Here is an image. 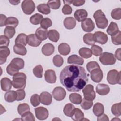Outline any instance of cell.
<instances>
[{
  "label": "cell",
  "instance_id": "6da1fadb",
  "mask_svg": "<svg viewBox=\"0 0 121 121\" xmlns=\"http://www.w3.org/2000/svg\"><path fill=\"white\" fill-rule=\"evenodd\" d=\"M88 74L85 69L78 65L66 66L60 72V79L61 84L69 92H78L88 81Z\"/></svg>",
  "mask_w": 121,
  "mask_h": 121
},
{
  "label": "cell",
  "instance_id": "7a4b0ae2",
  "mask_svg": "<svg viewBox=\"0 0 121 121\" xmlns=\"http://www.w3.org/2000/svg\"><path fill=\"white\" fill-rule=\"evenodd\" d=\"M26 76L24 73L18 72L13 76L12 85L16 89H24L26 86Z\"/></svg>",
  "mask_w": 121,
  "mask_h": 121
},
{
  "label": "cell",
  "instance_id": "3957f363",
  "mask_svg": "<svg viewBox=\"0 0 121 121\" xmlns=\"http://www.w3.org/2000/svg\"><path fill=\"white\" fill-rule=\"evenodd\" d=\"M93 17L98 28L104 29L107 26L108 21L102 10L98 9L96 10L94 13Z\"/></svg>",
  "mask_w": 121,
  "mask_h": 121
},
{
  "label": "cell",
  "instance_id": "277c9868",
  "mask_svg": "<svg viewBox=\"0 0 121 121\" xmlns=\"http://www.w3.org/2000/svg\"><path fill=\"white\" fill-rule=\"evenodd\" d=\"M121 71H118L116 69L110 70L107 73V80L108 82L111 85H115L116 84H121Z\"/></svg>",
  "mask_w": 121,
  "mask_h": 121
},
{
  "label": "cell",
  "instance_id": "5b68a950",
  "mask_svg": "<svg viewBox=\"0 0 121 121\" xmlns=\"http://www.w3.org/2000/svg\"><path fill=\"white\" fill-rule=\"evenodd\" d=\"M99 60L104 65H113L116 62V58L112 53L104 52L100 55Z\"/></svg>",
  "mask_w": 121,
  "mask_h": 121
},
{
  "label": "cell",
  "instance_id": "8992f818",
  "mask_svg": "<svg viewBox=\"0 0 121 121\" xmlns=\"http://www.w3.org/2000/svg\"><path fill=\"white\" fill-rule=\"evenodd\" d=\"M35 4L32 0H25L22 2L21 8L25 14H31L35 10Z\"/></svg>",
  "mask_w": 121,
  "mask_h": 121
},
{
  "label": "cell",
  "instance_id": "52a82bcc",
  "mask_svg": "<svg viewBox=\"0 0 121 121\" xmlns=\"http://www.w3.org/2000/svg\"><path fill=\"white\" fill-rule=\"evenodd\" d=\"M84 98L87 100L93 101L95 98V93L94 90V86L91 84H88L82 90Z\"/></svg>",
  "mask_w": 121,
  "mask_h": 121
},
{
  "label": "cell",
  "instance_id": "ba28073f",
  "mask_svg": "<svg viewBox=\"0 0 121 121\" xmlns=\"http://www.w3.org/2000/svg\"><path fill=\"white\" fill-rule=\"evenodd\" d=\"M53 97L57 101H60L63 100L66 95L65 89L60 86H57L54 88L52 92Z\"/></svg>",
  "mask_w": 121,
  "mask_h": 121
},
{
  "label": "cell",
  "instance_id": "9c48e42d",
  "mask_svg": "<svg viewBox=\"0 0 121 121\" xmlns=\"http://www.w3.org/2000/svg\"><path fill=\"white\" fill-rule=\"evenodd\" d=\"M90 77L92 81L95 83L100 82L103 78V73L100 68H96L90 72Z\"/></svg>",
  "mask_w": 121,
  "mask_h": 121
},
{
  "label": "cell",
  "instance_id": "30bf717a",
  "mask_svg": "<svg viewBox=\"0 0 121 121\" xmlns=\"http://www.w3.org/2000/svg\"><path fill=\"white\" fill-rule=\"evenodd\" d=\"M36 117L39 120H44L46 119L49 116L48 110L45 107L40 106L35 109Z\"/></svg>",
  "mask_w": 121,
  "mask_h": 121
},
{
  "label": "cell",
  "instance_id": "8fae6325",
  "mask_svg": "<svg viewBox=\"0 0 121 121\" xmlns=\"http://www.w3.org/2000/svg\"><path fill=\"white\" fill-rule=\"evenodd\" d=\"M93 35L95 41L101 44H105L108 41L107 35L103 32L96 31Z\"/></svg>",
  "mask_w": 121,
  "mask_h": 121
},
{
  "label": "cell",
  "instance_id": "7c38bea8",
  "mask_svg": "<svg viewBox=\"0 0 121 121\" xmlns=\"http://www.w3.org/2000/svg\"><path fill=\"white\" fill-rule=\"evenodd\" d=\"M81 27L84 31L90 32L92 31L95 28V24L93 20L90 18H86L83 21L81 24Z\"/></svg>",
  "mask_w": 121,
  "mask_h": 121
},
{
  "label": "cell",
  "instance_id": "4fadbf2b",
  "mask_svg": "<svg viewBox=\"0 0 121 121\" xmlns=\"http://www.w3.org/2000/svg\"><path fill=\"white\" fill-rule=\"evenodd\" d=\"M40 103L45 105H50L52 102V96L48 92H43L40 95Z\"/></svg>",
  "mask_w": 121,
  "mask_h": 121
},
{
  "label": "cell",
  "instance_id": "5bb4252c",
  "mask_svg": "<svg viewBox=\"0 0 121 121\" xmlns=\"http://www.w3.org/2000/svg\"><path fill=\"white\" fill-rule=\"evenodd\" d=\"M44 78L45 81L50 84L55 83L56 81V76L54 70L52 69H48L44 73Z\"/></svg>",
  "mask_w": 121,
  "mask_h": 121
},
{
  "label": "cell",
  "instance_id": "9a60e30c",
  "mask_svg": "<svg viewBox=\"0 0 121 121\" xmlns=\"http://www.w3.org/2000/svg\"><path fill=\"white\" fill-rule=\"evenodd\" d=\"M42 41L40 40L35 34H32L29 35L27 37V43L32 47H37L41 43Z\"/></svg>",
  "mask_w": 121,
  "mask_h": 121
},
{
  "label": "cell",
  "instance_id": "2e32d148",
  "mask_svg": "<svg viewBox=\"0 0 121 121\" xmlns=\"http://www.w3.org/2000/svg\"><path fill=\"white\" fill-rule=\"evenodd\" d=\"M75 19L78 22H82L86 19L88 16L87 12L84 9H79L76 10L74 14Z\"/></svg>",
  "mask_w": 121,
  "mask_h": 121
},
{
  "label": "cell",
  "instance_id": "e0dca14e",
  "mask_svg": "<svg viewBox=\"0 0 121 121\" xmlns=\"http://www.w3.org/2000/svg\"><path fill=\"white\" fill-rule=\"evenodd\" d=\"M84 62V60L82 57L75 54L69 56L67 59V62L69 64L82 65L83 64Z\"/></svg>",
  "mask_w": 121,
  "mask_h": 121
},
{
  "label": "cell",
  "instance_id": "ac0fdd59",
  "mask_svg": "<svg viewBox=\"0 0 121 121\" xmlns=\"http://www.w3.org/2000/svg\"><path fill=\"white\" fill-rule=\"evenodd\" d=\"M10 54L9 48L5 46H0V64H2L6 62L7 57Z\"/></svg>",
  "mask_w": 121,
  "mask_h": 121
},
{
  "label": "cell",
  "instance_id": "d6986e66",
  "mask_svg": "<svg viewBox=\"0 0 121 121\" xmlns=\"http://www.w3.org/2000/svg\"><path fill=\"white\" fill-rule=\"evenodd\" d=\"M110 87L108 85L99 84L96 87V92L101 95H105L110 92Z\"/></svg>",
  "mask_w": 121,
  "mask_h": 121
},
{
  "label": "cell",
  "instance_id": "ffe728a7",
  "mask_svg": "<svg viewBox=\"0 0 121 121\" xmlns=\"http://www.w3.org/2000/svg\"><path fill=\"white\" fill-rule=\"evenodd\" d=\"M1 89L4 91H9L12 87V81L8 78H3L0 80Z\"/></svg>",
  "mask_w": 121,
  "mask_h": 121
},
{
  "label": "cell",
  "instance_id": "44dd1931",
  "mask_svg": "<svg viewBox=\"0 0 121 121\" xmlns=\"http://www.w3.org/2000/svg\"><path fill=\"white\" fill-rule=\"evenodd\" d=\"M54 52V46L51 43H47L42 48V52L45 56H50Z\"/></svg>",
  "mask_w": 121,
  "mask_h": 121
},
{
  "label": "cell",
  "instance_id": "7402d4cb",
  "mask_svg": "<svg viewBox=\"0 0 121 121\" xmlns=\"http://www.w3.org/2000/svg\"><path fill=\"white\" fill-rule=\"evenodd\" d=\"M48 30L41 27L38 28L35 31V35L41 41L46 40L48 37Z\"/></svg>",
  "mask_w": 121,
  "mask_h": 121
},
{
  "label": "cell",
  "instance_id": "603a6c76",
  "mask_svg": "<svg viewBox=\"0 0 121 121\" xmlns=\"http://www.w3.org/2000/svg\"><path fill=\"white\" fill-rule=\"evenodd\" d=\"M63 25L66 28L68 29H72L76 26V21L75 19L72 17H67L63 21Z\"/></svg>",
  "mask_w": 121,
  "mask_h": 121
},
{
  "label": "cell",
  "instance_id": "cb8c5ba5",
  "mask_svg": "<svg viewBox=\"0 0 121 121\" xmlns=\"http://www.w3.org/2000/svg\"><path fill=\"white\" fill-rule=\"evenodd\" d=\"M58 51L62 55H67L70 52V47L67 43H61L58 46Z\"/></svg>",
  "mask_w": 121,
  "mask_h": 121
},
{
  "label": "cell",
  "instance_id": "d4e9b609",
  "mask_svg": "<svg viewBox=\"0 0 121 121\" xmlns=\"http://www.w3.org/2000/svg\"><path fill=\"white\" fill-rule=\"evenodd\" d=\"M17 94L16 91L14 90L8 91L4 95V99L9 103H12L17 100Z\"/></svg>",
  "mask_w": 121,
  "mask_h": 121
},
{
  "label": "cell",
  "instance_id": "484cf974",
  "mask_svg": "<svg viewBox=\"0 0 121 121\" xmlns=\"http://www.w3.org/2000/svg\"><path fill=\"white\" fill-rule=\"evenodd\" d=\"M119 31V30L117 24L115 22L113 21H112L110 23L109 26L106 30L107 34L111 36L116 35L117 33H118Z\"/></svg>",
  "mask_w": 121,
  "mask_h": 121
},
{
  "label": "cell",
  "instance_id": "4316f807",
  "mask_svg": "<svg viewBox=\"0 0 121 121\" xmlns=\"http://www.w3.org/2000/svg\"><path fill=\"white\" fill-rule=\"evenodd\" d=\"M93 112L94 114L98 117L104 112V106L103 104L100 103H96L93 106Z\"/></svg>",
  "mask_w": 121,
  "mask_h": 121
},
{
  "label": "cell",
  "instance_id": "83f0119b",
  "mask_svg": "<svg viewBox=\"0 0 121 121\" xmlns=\"http://www.w3.org/2000/svg\"><path fill=\"white\" fill-rule=\"evenodd\" d=\"M75 106L70 103L66 104L63 108V112L65 115L71 117L75 111Z\"/></svg>",
  "mask_w": 121,
  "mask_h": 121
},
{
  "label": "cell",
  "instance_id": "f1b7e54d",
  "mask_svg": "<svg viewBox=\"0 0 121 121\" xmlns=\"http://www.w3.org/2000/svg\"><path fill=\"white\" fill-rule=\"evenodd\" d=\"M19 70V69L17 66L11 62L9 64V65L7 66L6 68L7 73L10 76H13L15 74L17 73Z\"/></svg>",
  "mask_w": 121,
  "mask_h": 121
},
{
  "label": "cell",
  "instance_id": "f546056e",
  "mask_svg": "<svg viewBox=\"0 0 121 121\" xmlns=\"http://www.w3.org/2000/svg\"><path fill=\"white\" fill-rule=\"evenodd\" d=\"M48 37L49 39L53 42H57L60 38L59 32L55 29H51L48 31Z\"/></svg>",
  "mask_w": 121,
  "mask_h": 121
},
{
  "label": "cell",
  "instance_id": "4dcf8cb0",
  "mask_svg": "<svg viewBox=\"0 0 121 121\" xmlns=\"http://www.w3.org/2000/svg\"><path fill=\"white\" fill-rule=\"evenodd\" d=\"M27 36L24 34L21 33L19 34L16 37L15 43L16 44H21L24 46H26L27 43Z\"/></svg>",
  "mask_w": 121,
  "mask_h": 121
},
{
  "label": "cell",
  "instance_id": "1f68e13d",
  "mask_svg": "<svg viewBox=\"0 0 121 121\" xmlns=\"http://www.w3.org/2000/svg\"><path fill=\"white\" fill-rule=\"evenodd\" d=\"M14 52L18 55H25L27 53V50L25 46L21 44H16L13 46Z\"/></svg>",
  "mask_w": 121,
  "mask_h": 121
},
{
  "label": "cell",
  "instance_id": "d6a6232c",
  "mask_svg": "<svg viewBox=\"0 0 121 121\" xmlns=\"http://www.w3.org/2000/svg\"><path fill=\"white\" fill-rule=\"evenodd\" d=\"M78 53L82 58L85 59L89 58L92 57V55L91 49L86 47H82L80 48L78 51Z\"/></svg>",
  "mask_w": 121,
  "mask_h": 121
},
{
  "label": "cell",
  "instance_id": "836d02e7",
  "mask_svg": "<svg viewBox=\"0 0 121 121\" xmlns=\"http://www.w3.org/2000/svg\"><path fill=\"white\" fill-rule=\"evenodd\" d=\"M71 118L74 121H82L84 118V114L80 109L75 108L74 114Z\"/></svg>",
  "mask_w": 121,
  "mask_h": 121
},
{
  "label": "cell",
  "instance_id": "e575fe53",
  "mask_svg": "<svg viewBox=\"0 0 121 121\" xmlns=\"http://www.w3.org/2000/svg\"><path fill=\"white\" fill-rule=\"evenodd\" d=\"M83 39L84 42L89 45H93L95 43L94 38L93 34L92 33H87L85 34L83 36Z\"/></svg>",
  "mask_w": 121,
  "mask_h": 121
},
{
  "label": "cell",
  "instance_id": "d590c367",
  "mask_svg": "<svg viewBox=\"0 0 121 121\" xmlns=\"http://www.w3.org/2000/svg\"><path fill=\"white\" fill-rule=\"evenodd\" d=\"M69 99L71 102L76 104H80L82 101L81 95L77 93L70 94L69 96Z\"/></svg>",
  "mask_w": 121,
  "mask_h": 121
},
{
  "label": "cell",
  "instance_id": "8d00e7d4",
  "mask_svg": "<svg viewBox=\"0 0 121 121\" xmlns=\"http://www.w3.org/2000/svg\"><path fill=\"white\" fill-rule=\"evenodd\" d=\"M43 19V16L41 14L36 13L30 17L29 21L32 24L37 25L40 24L41 21Z\"/></svg>",
  "mask_w": 121,
  "mask_h": 121
},
{
  "label": "cell",
  "instance_id": "74e56055",
  "mask_svg": "<svg viewBox=\"0 0 121 121\" xmlns=\"http://www.w3.org/2000/svg\"><path fill=\"white\" fill-rule=\"evenodd\" d=\"M38 11L43 14L47 15L51 12L50 8L47 4H40L37 6Z\"/></svg>",
  "mask_w": 121,
  "mask_h": 121
},
{
  "label": "cell",
  "instance_id": "f35d334b",
  "mask_svg": "<svg viewBox=\"0 0 121 121\" xmlns=\"http://www.w3.org/2000/svg\"><path fill=\"white\" fill-rule=\"evenodd\" d=\"M112 113L116 117H119L121 115V103H116L113 104L111 108Z\"/></svg>",
  "mask_w": 121,
  "mask_h": 121
},
{
  "label": "cell",
  "instance_id": "ab89813d",
  "mask_svg": "<svg viewBox=\"0 0 121 121\" xmlns=\"http://www.w3.org/2000/svg\"><path fill=\"white\" fill-rule=\"evenodd\" d=\"M18 20L16 17H10L7 18L5 26H10L15 28L18 26Z\"/></svg>",
  "mask_w": 121,
  "mask_h": 121
},
{
  "label": "cell",
  "instance_id": "60d3db41",
  "mask_svg": "<svg viewBox=\"0 0 121 121\" xmlns=\"http://www.w3.org/2000/svg\"><path fill=\"white\" fill-rule=\"evenodd\" d=\"M30 111V107L27 104L23 103L19 104L17 107V112L21 116L24 113Z\"/></svg>",
  "mask_w": 121,
  "mask_h": 121
},
{
  "label": "cell",
  "instance_id": "b9f144b4",
  "mask_svg": "<svg viewBox=\"0 0 121 121\" xmlns=\"http://www.w3.org/2000/svg\"><path fill=\"white\" fill-rule=\"evenodd\" d=\"M15 33L16 30L15 28L10 26H7L4 31V35L7 36L9 38H12L15 35Z\"/></svg>",
  "mask_w": 121,
  "mask_h": 121
},
{
  "label": "cell",
  "instance_id": "7bdbcfd3",
  "mask_svg": "<svg viewBox=\"0 0 121 121\" xmlns=\"http://www.w3.org/2000/svg\"><path fill=\"white\" fill-rule=\"evenodd\" d=\"M93 102L92 101L88 100L85 98H83L80 103V105L82 108L85 110H89L93 106Z\"/></svg>",
  "mask_w": 121,
  "mask_h": 121
},
{
  "label": "cell",
  "instance_id": "ee69618b",
  "mask_svg": "<svg viewBox=\"0 0 121 121\" xmlns=\"http://www.w3.org/2000/svg\"><path fill=\"white\" fill-rule=\"evenodd\" d=\"M52 62L54 66L57 67H61L64 62L63 58L60 55H55L52 59Z\"/></svg>",
  "mask_w": 121,
  "mask_h": 121
},
{
  "label": "cell",
  "instance_id": "f6af8a7d",
  "mask_svg": "<svg viewBox=\"0 0 121 121\" xmlns=\"http://www.w3.org/2000/svg\"><path fill=\"white\" fill-rule=\"evenodd\" d=\"M43 68L41 65L36 66L33 69L34 75L37 78H42L43 77Z\"/></svg>",
  "mask_w": 121,
  "mask_h": 121
},
{
  "label": "cell",
  "instance_id": "bcb514c9",
  "mask_svg": "<svg viewBox=\"0 0 121 121\" xmlns=\"http://www.w3.org/2000/svg\"><path fill=\"white\" fill-rule=\"evenodd\" d=\"M41 27L47 29L52 26V21L49 18L45 17L43 18L40 23Z\"/></svg>",
  "mask_w": 121,
  "mask_h": 121
},
{
  "label": "cell",
  "instance_id": "7dc6e473",
  "mask_svg": "<svg viewBox=\"0 0 121 121\" xmlns=\"http://www.w3.org/2000/svg\"><path fill=\"white\" fill-rule=\"evenodd\" d=\"M21 120L25 121H35V118L33 113L30 111H28L21 115Z\"/></svg>",
  "mask_w": 121,
  "mask_h": 121
},
{
  "label": "cell",
  "instance_id": "c3c4849f",
  "mask_svg": "<svg viewBox=\"0 0 121 121\" xmlns=\"http://www.w3.org/2000/svg\"><path fill=\"white\" fill-rule=\"evenodd\" d=\"M112 18L116 20H120L121 18V9L118 8L113 9L111 13Z\"/></svg>",
  "mask_w": 121,
  "mask_h": 121
},
{
  "label": "cell",
  "instance_id": "681fc988",
  "mask_svg": "<svg viewBox=\"0 0 121 121\" xmlns=\"http://www.w3.org/2000/svg\"><path fill=\"white\" fill-rule=\"evenodd\" d=\"M91 51L94 55L95 56H98L102 53L103 49L101 47L97 45L94 44L91 47Z\"/></svg>",
  "mask_w": 121,
  "mask_h": 121
},
{
  "label": "cell",
  "instance_id": "f907efd6",
  "mask_svg": "<svg viewBox=\"0 0 121 121\" xmlns=\"http://www.w3.org/2000/svg\"><path fill=\"white\" fill-rule=\"evenodd\" d=\"M11 62L17 65L19 69H22L24 67V65H25L24 61L21 58H15L12 60L11 61Z\"/></svg>",
  "mask_w": 121,
  "mask_h": 121
},
{
  "label": "cell",
  "instance_id": "816d5d0a",
  "mask_svg": "<svg viewBox=\"0 0 121 121\" xmlns=\"http://www.w3.org/2000/svg\"><path fill=\"white\" fill-rule=\"evenodd\" d=\"M30 102L34 107H36L40 104V97L37 94L33 95L30 98Z\"/></svg>",
  "mask_w": 121,
  "mask_h": 121
},
{
  "label": "cell",
  "instance_id": "f5cc1de1",
  "mask_svg": "<svg viewBox=\"0 0 121 121\" xmlns=\"http://www.w3.org/2000/svg\"><path fill=\"white\" fill-rule=\"evenodd\" d=\"M47 4L51 9H57L60 7L61 3L60 0H49L47 2Z\"/></svg>",
  "mask_w": 121,
  "mask_h": 121
},
{
  "label": "cell",
  "instance_id": "db71d44e",
  "mask_svg": "<svg viewBox=\"0 0 121 121\" xmlns=\"http://www.w3.org/2000/svg\"><path fill=\"white\" fill-rule=\"evenodd\" d=\"M121 32L119 31L116 35L111 36V39L112 43L115 45H120L121 44Z\"/></svg>",
  "mask_w": 121,
  "mask_h": 121
},
{
  "label": "cell",
  "instance_id": "11a10c76",
  "mask_svg": "<svg viewBox=\"0 0 121 121\" xmlns=\"http://www.w3.org/2000/svg\"><path fill=\"white\" fill-rule=\"evenodd\" d=\"M86 69L88 72H90L93 69H96V68H100V66L98 64L96 61H92L88 62L86 64Z\"/></svg>",
  "mask_w": 121,
  "mask_h": 121
},
{
  "label": "cell",
  "instance_id": "9f6ffc18",
  "mask_svg": "<svg viewBox=\"0 0 121 121\" xmlns=\"http://www.w3.org/2000/svg\"><path fill=\"white\" fill-rule=\"evenodd\" d=\"M9 43V39L8 37L4 35L0 36V46L7 47Z\"/></svg>",
  "mask_w": 121,
  "mask_h": 121
},
{
  "label": "cell",
  "instance_id": "6f0895ef",
  "mask_svg": "<svg viewBox=\"0 0 121 121\" xmlns=\"http://www.w3.org/2000/svg\"><path fill=\"white\" fill-rule=\"evenodd\" d=\"M16 93L17 94V101H21L25 98L26 93L24 89H19L16 91Z\"/></svg>",
  "mask_w": 121,
  "mask_h": 121
},
{
  "label": "cell",
  "instance_id": "680465c9",
  "mask_svg": "<svg viewBox=\"0 0 121 121\" xmlns=\"http://www.w3.org/2000/svg\"><path fill=\"white\" fill-rule=\"evenodd\" d=\"M62 12L64 15H70L72 13V9L69 5H64L62 9Z\"/></svg>",
  "mask_w": 121,
  "mask_h": 121
},
{
  "label": "cell",
  "instance_id": "91938a15",
  "mask_svg": "<svg viewBox=\"0 0 121 121\" xmlns=\"http://www.w3.org/2000/svg\"><path fill=\"white\" fill-rule=\"evenodd\" d=\"M7 18L5 15H0V26L1 27L6 25V22Z\"/></svg>",
  "mask_w": 121,
  "mask_h": 121
},
{
  "label": "cell",
  "instance_id": "94428289",
  "mask_svg": "<svg viewBox=\"0 0 121 121\" xmlns=\"http://www.w3.org/2000/svg\"><path fill=\"white\" fill-rule=\"evenodd\" d=\"M85 3V0H73L72 4L75 6H80L84 4Z\"/></svg>",
  "mask_w": 121,
  "mask_h": 121
},
{
  "label": "cell",
  "instance_id": "6125c7cd",
  "mask_svg": "<svg viewBox=\"0 0 121 121\" xmlns=\"http://www.w3.org/2000/svg\"><path fill=\"white\" fill-rule=\"evenodd\" d=\"M97 120L98 121H108L109 120L108 116L107 115L103 113L101 115L98 117Z\"/></svg>",
  "mask_w": 121,
  "mask_h": 121
},
{
  "label": "cell",
  "instance_id": "be15d7a7",
  "mask_svg": "<svg viewBox=\"0 0 121 121\" xmlns=\"http://www.w3.org/2000/svg\"><path fill=\"white\" fill-rule=\"evenodd\" d=\"M121 49L120 48L117 49L115 52V57L119 60H121Z\"/></svg>",
  "mask_w": 121,
  "mask_h": 121
},
{
  "label": "cell",
  "instance_id": "e7e4bbea",
  "mask_svg": "<svg viewBox=\"0 0 121 121\" xmlns=\"http://www.w3.org/2000/svg\"><path fill=\"white\" fill-rule=\"evenodd\" d=\"M9 2L13 5H17L20 3V0H9Z\"/></svg>",
  "mask_w": 121,
  "mask_h": 121
},
{
  "label": "cell",
  "instance_id": "03108f58",
  "mask_svg": "<svg viewBox=\"0 0 121 121\" xmlns=\"http://www.w3.org/2000/svg\"><path fill=\"white\" fill-rule=\"evenodd\" d=\"M63 2L65 5H70L72 4L73 0H63Z\"/></svg>",
  "mask_w": 121,
  "mask_h": 121
},
{
  "label": "cell",
  "instance_id": "003e7915",
  "mask_svg": "<svg viewBox=\"0 0 121 121\" xmlns=\"http://www.w3.org/2000/svg\"><path fill=\"white\" fill-rule=\"evenodd\" d=\"M119 120V121H120V119H117V118H116V119H112V120Z\"/></svg>",
  "mask_w": 121,
  "mask_h": 121
}]
</instances>
